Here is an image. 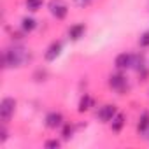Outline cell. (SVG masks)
<instances>
[{"mask_svg": "<svg viewBox=\"0 0 149 149\" xmlns=\"http://www.w3.org/2000/svg\"><path fill=\"white\" fill-rule=\"evenodd\" d=\"M26 58H28L26 49L21 47V46H14V47L4 51L2 63H4V67H21L26 61Z\"/></svg>", "mask_w": 149, "mask_h": 149, "instance_id": "cell-1", "label": "cell"}, {"mask_svg": "<svg viewBox=\"0 0 149 149\" xmlns=\"http://www.w3.org/2000/svg\"><path fill=\"white\" fill-rule=\"evenodd\" d=\"M14 109H16V100L11 98V97H6L2 102H0V119H2L4 125L13 118Z\"/></svg>", "mask_w": 149, "mask_h": 149, "instance_id": "cell-2", "label": "cell"}, {"mask_svg": "<svg viewBox=\"0 0 149 149\" xmlns=\"http://www.w3.org/2000/svg\"><path fill=\"white\" fill-rule=\"evenodd\" d=\"M49 11L56 19H63L67 16V13H68V7H67V4L63 0H51L49 2Z\"/></svg>", "mask_w": 149, "mask_h": 149, "instance_id": "cell-3", "label": "cell"}, {"mask_svg": "<svg viewBox=\"0 0 149 149\" xmlns=\"http://www.w3.org/2000/svg\"><path fill=\"white\" fill-rule=\"evenodd\" d=\"M114 65L118 67V68H130V67H133V54H128V53H121V54H118L116 56V60H114Z\"/></svg>", "mask_w": 149, "mask_h": 149, "instance_id": "cell-4", "label": "cell"}, {"mask_svg": "<svg viewBox=\"0 0 149 149\" xmlns=\"http://www.w3.org/2000/svg\"><path fill=\"white\" fill-rule=\"evenodd\" d=\"M118 114V111H116V105H104L100 111H98V118L104 121V123H111L112 121V118Z\"/></svg>", "mask_w": 149, "mask_h": 149, "instance_id": "cell-5", "label": "cell"}, {"mask_svg": "<svg viewBox=\"0 0 149 149\" xmlns=\"http://www.w3.org/2000/svg\"><path fill=\"white\" fill-rule=\"evenodd\" d=\"M61 53V42H53L49 47H47V51H46V54H44V58L47 60V61H53V60H56V56Z\"/></svg>", "mask_w": 149, "mask_h": 149, "instance_id": "cell-6", "label": "cell"}, {"mask_svg": "<svg viewBox=\"0 0 149 149\" xmlns=\"http://www.w3.org/2000/svg\"><path fill=\"white\" fill-rule=\"evenodd\" d=\"M111 88H114L116 91H123L126 88V79L121 76V74H116V76H111V81H109Z\"/></svg>", "mask_w": 149, "mask_h": 149, "instance_id": "cell-7", "label": "cell"}, {"mask_svg": "<svg viewBox=\"0 0 149 149\" xmlns=\"http://www.w3.org/2000/svg\"><path fill=\"white\" fill-rule=\"evenodd\" d=\"M61 121H63V116H61L60 112H49V114L46 116V125H47L49 128H58V126H61Z\"/></svg>", "mask_w": 149, "mask_h": 149, "instance_id": "cell-8", "label": "cell"}, {"mask_svg": "<svg viewBox=\"0 0 149 149\" xmlns=\"http://www.w3.org/2000/svg\"><path fill=\"white\" fill-rule=\"evenodd\" d=\"M84 32H86V26L84 25H74V26H70L68 28V37L72 39V40H79L83 35H84Z\"/></svg>", "mask_w": 149, "mask_h": 149, "instance_id": "cell-9", "label": "cell"}, {"mask_svg": "<svg viewBox=\"0 0 149 149\" xmlns=\"http://www.w3.org/2000/svg\"><path fill=\"white\" fill-rule=\"evenodd\" d=\"M123 125H125V116L118 112V114H116V116L112 118V121H111V128H112L114 132H121Z\"/></svg>", "mask_w": 149, "mask_h": 149, "instance_id": "cell-10", "label": "cell"}, {"mask_svg": "<svg viewBox=\"0 0 149 149\" xmlns=\"http://www.w3.org/2000/svg\"><path fill=\"white\" fill-rule=\"evenodd\" d=\"M91 105H93V98H91L90 95H84V97L81 98V102H79V112H84V111H88Z\"/></svg>", "mask_w": 149, "mask_h": 149, "instance_id": "cell-11", "label": "cell"}, {"mask_svg": "<svg viewBox=\"0 0 149 149\" xmlns=\"http://www.w3.org/2000/svg\"><path fill=\"white\" fill-rule=\"evenodd\" d=\"M137 128H139V132H147V128H149V114L147 112H144L142 114V118L139 119V125H137Z\"/></svg>", "mask_w": 149, "mask_h": 149, "instance_id": "cell-12", "label": "cell"}, {"mask_svg": "<svg viewBox=\"0 0 149 149\" xmlns=\"http://www.w3.org/2000/svg\"><path fill=\"white\" fill-rule=\"evenodd\" d=\"M42 4H44V0H26V9L35 13V11H39L42 7Z\"/></svg>", "mask_w": 149, "mask_h": 149, "instance_id": "cell-13", "label": "cell"}, {"mask_svg": "<svg viewBox=\"0 0 149 149\" xmlns=\"http://www.w3.org/2000/svg\"><path fill=\"white\" fill-rule=\"evenodd\" d=\"M21 26H23L25 32H32V30L35 28V19H33V18H23Z\"/></svg>", "mask_w": 149, "mask_h": 149, "instance_id": "cell-14", "label": "cell"}, {"mask_svg": "<svg viewBox=\"0 0 149 149\" xmlns=\"http://www.w3.org/2000/svg\"><path fill=\"white\" fill-rule=\"evenodd\" d=\"M139 44H140L142 47H149V32L142 33V37L139 39Z\"/></svg>", "mask_w": 149, "mask_h": 149, "instance_id": "cell-15", "label": "cell"}, {"mask_svg": "<svg viewBox=\"0 0 149 149\" xmlns=\"http://www.w3.org/2000/svg\"><path fill=\"white\" fill-rule=\"evenodd\" d=\"M70 135H72V128H70V126L67 125V126L63 128V139H68Z\"/></svg>", "mask_w": 149, "mask_h": 149, "instance_id": "cell-16", "label": "cell"}, {"mask_svg": "<svg viewBox=\"0 0 149 149\" xmlns=\"http://www.w3.org/2000/svg\"><path fill=\"white\" fill-rule=\"evenodd\" d=\"M46 146H47V147H60V142H58V140H47Z\"/></svg>", "mask_w": 149, "mask_h": 149, "instance_id": "cell-17", "label": "cell"}, {"mask_svg": "<svg viewBox=\"0 0 149 149\" xmlns=\"http://www.w3.org/2000/svg\"><path fill=\"white\" fill-rule=\"evenodd\" d=\"M90 2H91V0H76V4H77V6H81V7H83V6H88Z\"/></svg>", "mask_w": 149, "mask_h": 149, "instance_id": "cell-18", "label": "cell"}]
</instances>
